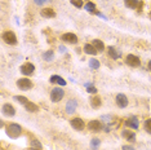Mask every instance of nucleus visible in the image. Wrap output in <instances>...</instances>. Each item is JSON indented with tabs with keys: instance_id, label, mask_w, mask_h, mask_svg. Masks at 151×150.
Listing matches in <instances>:
<instances>
[{
	"instance_id": "obj_1",
	"label": "nucleus",
	"mask_w": 151,
	"mask_h": 150,
	"mask_svg": "<svg viewBox=\"0 0 151 150\" xmlns=\"http://www.w3.org/2000/svg\"><path fill=\"white\" fill-rule=\"evenodd\" d=\"M5 132L11 138H17L19 135L22 133V127L17 123H11V124L6 125Z\"/></svg>"
},
{
	"instance_id": "obj_2",
	"label": "nucleus",
	"mask_w": 151,
	"mask_h": 150,
	"mask_svg": "<svg viewBox=\"0 0 151 150\" xmlns=\"http://www.w3.org/2000/svg\"><path fill=\"white\" fill-rule=\"evenodd\" d=\"M3 40L9 44V45H16L17 44V36L13 31H4L3 32Z\"/></svg>"
},
{
	"instance_id": "obj_3",
	"label": "nucleus",
	"mask_w": 151,
	"mask_h": 150,
	"mask_svg": "<svg viewBox=\"0 0 151 150\" xmlns=\"http://www.w3.org/2000/svg\"><path fill=\"white\" fill-rule=\"evenodd\" d=\"M32 81L30 79H27V78H22V79H18L17 80V87L19 88L21 91H29L32 88Z\"/></svg>"
},
{
	"instance_id": "obj_4",
	"label": "nucleus",
	"mask_w": 151,
	"mask_h": 150,
	"mask_svg": "<svg viewBox=\"0 0 151 150\" xmlns=\"http://www.w3.org/2000/svg\"><path fill=\"white\" fill-rule=\"evenodd\" d=\"M65 96V92L62 88H54V89L50 92V100H52V102H58L61 101Z\"/></svg>"
},
{
	"instance_id": "obj_5",
	"label": "nucleus",
	"mask_w": 151,
	"mask_h": 150,
	"mask_svg": "<svg viewBox=\"0 0 151 150\" xmlns=\"http://www.w3.org/2000/svg\"><path fill=\"white\" fill-rule=\"evenodd\" d=\"M88 129L91 132L97 133V132H101L102 129H104V124H102L99 120H91L88 123Z\"/></svg>"
},
{
	"instance_id": "obj_6",
	"label": "nucleus",
	"mask_w": 151,
	"mask_h": 150,
	"mask_svg": "<svg viewBox=\"0 0 151 150\" xmlns=\"http://www.w3.org/2000/svg\"><path fill=\"white\" fill-rule=\"evenodd\" d=\"M125 63L130 67H138L141 65V61H139L138 57L134 56V54H128L125 58Z\"/></svg>"
},
{
	"instance_id": "obj_7",
	"label": "nucleus",
	"mask_w": 151,
	"mask_h": 150,
	"mask_svg": "<svg viewBox=\"0 0 151 150\" xmlns=\"http://www.w3.org/2000/svg\"><path fill=\"white\" fill-rule=\"evenodd\" d=\"M71 127H73L74 129H76V131H83V129L85 128V123L84 120L81 118H74L71 119Z\"/></svg>"
},
{
	"instance_id": "obj_8",
	"label": "nucleus",
	"mask_w": 151,
	"mask_h": 150,
	"mask_svg": "<svg viewBox=\"0 0 151 150\" xmlns=\"http://www.w3.org/2000/svg\"><path fill=\"white\" fill-rule=\"evenodd\" d=\"M34 71H35V66L31 62H25L23 65H21V73L23 75H31Z\"/></svg>"
},
{
	"instance_id": "obj_9",
	"label": "nucleus",
	"mask_w": 151,
	"mask_h": 150,
	"mask_svg": "<svg viewBox=\"0 0 151 150\" xmlns=\"http://www.w3.org/2000/svg\"><path fill=\"white\" fill-rule=\"evenodd\" d=\"M115 101H116V105H118L119 107H122V109H124V107L128 106V98H127V96H125V94H123V93L116 94Z\"/></svg>"
},
{
	"instance_id": "obj_10",
	"label": "nucleus",
	"mask_w": 151,
	"mask_h": 150,
	"mask_svg": "<svg viewBox=\"0 0 151 150\" xmlns=\"http://www.w3.org/2000/svg\"><path fill=\"white\" fill-rule=\"evenodd\" d=\"M61 39L66 43H70V44H76L78 43V36L75 35L74 32H66L61 36Z\"/></svg>"
},
{
	"instance_id": "obj_11",
	"label": "nucleus",
	"mask_w": 151,
	"mask_h": 150,
	"mask_svg": "<svg viewBox=\"0 0 151 150\" xmlns=\"http://www.w3.org/2000/svg\"><path fill=\"white\" fill-rule=\"evenodd\" d=\"M125 125L132 129H138L139 127V122H138V118L137 117H129L128 119L125 120Z\"/></svg>"
},
{
	"instance_id": "obj_12",
	"label": "nucleus",
	"mask_w": 151,
	"mask_h": 150,
	"mask_svg": "<svg viewBox=\"0 0 151 150\" xmlns=\"http://www.w3.org/2000/svg\"><path fill=\"white\" fill-rule=\"evenodd\" d=\"M3 114L6 115V117H13V115H16V110H14V107H13V105H11V104L3 105Z\"/></svg>"
},
{
	"instance_id": "obj_13",
	"label": "nucleus",
	"mask_w": 151,
	"mask_h": 150,
	"mask_svg": "<svg viewBox=\"0 0 151 150\" xmlns=\"http://www.w3.org/2000/svg\"><path fill=\"white\" fill-rule=\"evenodd\" d=\"M122 136L129 142H134L136 141V133L133 131H130V129H124V131L122 132Z\"/></svg>"
},
{
	"instance_id": "obj_14",
	"label": "nucleus",
	"mask_w": 151,
	"mask_h": 150,
	"mask_svg": "<svg viewBox=\"0 0 151 150\" xmlns=\"http://www.w3.org/2000/svg\"><path fill=\"white\" fill-rule=\"evenodd\" d=\"M76 106H78V102L76 100H68L67 104H66V112L67 114H74L75 110H76Z\"/></svg>"
},
{
	"instance_id": "obj_15",
	"label": "nucleus",
	"mask_w": 151,
	"mask_h": 150,
	"mask_svg": "<svg viewBox=\"0 0 151 150\" xmlns=\"http://www.w3.org/2000/svg\"><path fill=\"white\" fill-rule=\"evenodd\" d=\"M40 14L43 17H45V18H54V17H56V12H54V9H52V8H43Z\"/></svg>"
},
{
	"instance_id": "obj_16",
	"label": "nucleus",
	"mask_w": 151,
	"mask_h": 150,
	"mask_svg": "<svg viewBox=\"0 0 151 150\" xmlns=\"http://www.w3.org/2000/svg\"><path fill=\"white\" fill-rule=\"evenodd\" d=\"M50 83H56L58 86H66V80L63 79V78H61L60 75H52L49 79Z\"/></svg>"
},
{
	"instance_id": "obj_17",
	"label": "nucleus",
	"mask_w": 151,
	"mask_h": 150,
	"mask_svg": "<svg viewBox=\"0 0 151 150\" xmlns=\"http://www.w3.org/2000/svg\"><path fill=\"white\" fill-rule=\"evenodd\" d=\"M107 54H109L110 58H112V60H118L120 57V53L114 48V47H109L107 48Z\"/></svg>"
},
{
	"instance_id": "obj_18",
	"label": "nucleus",
	"mask_w": 151,
	"mask_h": 150,
	"mask_svg": "<svg viewBox=\"0 0 151 150\" xmlns=\"http://www.w3.org/2000/svg\"><path fill=\"white\" fill-rule=\"evenodd\" d=\"M101 104H102V100L99 96H92L91 97V105L93 109H98L101 106Z\"/></svg>"
},
{
	"instance_id": "obj_19",
	"label": "nucleus",
	"mask_w": 151,
	"mask_h": 150,
	"mask_svg": "<svg viewBox=\"0 0 151 150\" xmlns=\"http://www.w3.org/2000/svg\"><path fill=\"white\" fill-rule=\"evenodd\" d=\"M25 109L27 111H30V112H37L39 111V106H37L36 104H34V102H31V101H29L25 105Z\"/></svg>"
},
{
	"instance_id": "obj_20",
	"label": "nucleus",
	"mask_w": 151,
	"mask_h": 150,
	"mask_svg": "<svg viewBox=\"0 0 151 150\" xmlns=\"http://www.w3.org/2000/svg\"><path fill=\"white\" fill-rule=\"evenodd\" d=\"M124 3L127 8H130V9H137L139 5V0H124Z\"/></svg>"
},
{
	"instance_id": "obj_21",
	"label": "nucleus",
	"mask_w": 151,
	"mask_h": 150,
	"mask_svg": "<svg viewBox=\"0 0 151 150\" xmlns=\"http://www.w3.org/2000/svg\"><path fill=\"white\" fill-rule=\"evenodd\" d=\"M84 52L87 54H92V56H94V54H97L98 50L93 47V44H85L84 45Z\"/></svg>"
},
{
	"instance_id": "obj_22",
	"label": "nucleus",
	"mask_w": 151,
	"mask_h": 150,
	"mask_svg": "<svg viewBox=\"0 0 151 150\" xmlns=\"http://www.w3.org/2000/svg\"><path fill=\"white\" fill-rule=\"evenodd\" d=\"M92 44H93V47L98 50V52H102V50L105 49V44H104V42H102V40H99V39H94L93 42H92Z\"/></svg>"
},
{
	"instance_id": "obj_23",
	"label": "nucleus",
	"mask_w": 151,
	"mask_h": 150,
	"mask_svg": "<svg viewBox=\"0 0 151 150\" xmlns=\"http://www.w3.org/2000/svg\"><path fill=\"white\" fill-rule=\"evenodd\" d=\"M43 58L45 60V61H48V62H50V61L54 58V53H53V50H47V52H44Z\"/></svg>"
},
{
	"instance_id": "obj_24",
	"label": "nucleus",
	"mask_w": 151,
	"mask_h": 150,
	"mask_svg": "<svg viewBox=\"0 0 151 150\" xmlns=\"http://www.w3.org/2000/svg\"><path fill=\"white\" fill-rule=\"evenodd\" d=\"M30 148H32V149H37V150H42V144H40V141H37L36 138H32L31 140V142H30Z\"/></svg>"
},
{
	"instance_id": "obj_25",
	"label": "nucleus",
	"mask_w": 151,
	"mask_h": 150,
	"mask_svg": "<svg viewBox=\"0 0 151 150\" xmlns=\"http://www.w3.org/2000/svg\"><path fill=\"white\" fill-rule=\"evenodd\" d=\"M85 9L89 12V13H94V14H97V11H96V4L92 1L87 3V5H85Z\"/></svg>"
},
{
	"instance_id": "obj_26",
	"label": "nucleus",
	"mask_w": 151,
	"mask_h": 150,
	"mask_svg": "<svg viewBox=\"0 0 151 150\" xmlns=\"http://www.w3.org/2000/svg\"><path fill=\"white\" fill-rule=\"evenodd\" d=\"M89 66H91V69H98L99 67V61L96 60V58H91L89 60Z\"/></svg>"
},
{
	"instance_id": "obj_27",
	"label": "nucleus",
	"mask_w": 151,
	"mask_h": 150,
	"mask_svg": "<svg viewBox=\"0 0 151 150\" xmlns=\"http://www.w3.org/2000/svg\"><path fill=\"white\" fill-rule=\"evenodd\" d=\"M14 100H16V101H18L19 104H22L23 106H25L27 102H29V100H27L25 96H14Z\"/></svg>"
},
{
	"instance_id": "obj_28",
	"label": "nucleus",
	"mask_w": 151,
	"mask_h": 150,
	"mask_svg": "<svg viewBox=\"0 0 151 150\" xmlns=\"http://www.w3.org/2000/svg\"><path fill=\"white\" fill-rule=\"evenodd\" d=\"M99 144H101V141H99V138H92V141H91V146L93 149H97L98 146H99Z\"/></svg>"
},
{
	"instance_id": "obj_29",
	"label": "nucleus",
	"mask_w": 151,
	"mask_h": 150,
	"mask_svg": "<svg viewBox=\"0 0 151 150\" xmlns=\"http://www.w3.org/2000/svg\"><path fill=\"white\" fill-rule=\"evenodd\" d=\"M145 131L147 132V133H150L151 135V119H147V120L145 122Z\"/></svg>"
},
{
	"instance_id": "obj_30",
	"label": "nucleus",
	"mask_w": 151,
	"mask_h": 150,
	"mask_svg": "<svg viewBox=\"0 0 151 150\" xmlns=\"http://www.w3.org/2000/svg\"><path fill=\"white\" fill-rule=\"evenodd\" d=\"M70 3L76 8H81L83 6V0H70Z\"/></svg>"
},
{
	"instance_id": "obj_31",
	"label": "nucleus",
	"mask_w": 151,
	"mask_h": 150,
	"mask_svg": "<svg viewBox=\"0 0 151 150\" xmlns=\"http://www.w3.org/2000/svg\"><path fill=\"white\" fill-rule=\"evenodd\" d=\"M87 92H88V93H97V88H96V87H93V86H92L91 87V84H87Z\"/></svg>"
},
{
	"instance_id": "obj_32",
	"label": "nucleus",
	"mask_w": 151,
	"mask_h": 150,
	"mask_svg": "<svg viewBox=\"0 0 151 150\" xmlns=\"http://www.w3.org/2000/svg\"><path fill=\"white\" fill-rule=\"evenodd\" d=\"M34 1H35L37 5H42V4H45L48 0H34Z\"/></svg>"
},
{
	"instance_id": "obj_33",
	"label": "nucleus",
	"mask_w": 151,
	"mask_h": 150,
	"mask_svg": "<svg viewBox=\"0 0 151 150\" xmlns=\"http://www.w3.org/2000/svg\"><path fill=\"white\" fill-rule=\"evenodd\" d=\"M123 150H134L133 149V146H129V145H123Z\"/></svg>"
},
{
	"instance_id": "obj_34",
	"label": "nucleus",
	"mask_w": 151,
	"mask_h": 150,
	"mask_svg": "<svg viewBox=\"0 0 151 150\" xmlns=\"http://www.w3.org/2000/svg\"><path fill=\"white\" fill-rule=\"evenodd\" d=\"M60 50L61 52H66V48H65V47H60Z\"/></svg>"
},
{
	"instance_id": "obj_35",
	"label": "nucleus",
	"mask_w": 151,
	"mask_h": 150,
	"mask_svg": "<svg viewBox=\"0 0 151 150\" xmlns=\"http://www.w3.org/2000/svg\"><path fill=\"white\" fill-rule=\"evenodd\" d=\"M149 69L151 70V61H150V62H149Z\"/></svg>"
},
{
	"instance_id": "obj_36",
	"label": "nucleus",
	"mask_w": 151,
	"mask_h": 150,
	"mask_svg": "<svg viewBox=\"0 0 151 150\" xmlns=\"http://www.w3.org/2000/svg\"><path fill=\"white\" fill-rule=\"evenodd\" d=\"M149 17H150V19H151V12L149 13Z\"/></svg>"
},
{
	"instance_id": "obj_37",
	"label": "nucleus",
	"mask_w": 151,
	"mask_h": 150,
	"mask_svg": "<svg viewBox=\"0 0 151 150\" xmlns=\"http://www.w3.org/2000/svg\"><path fill=\"white\" fill-rule=\"evenodd\" d=\"M29 150H37V149H32V148H30Z\"/></svg>"
}]
</instances>
